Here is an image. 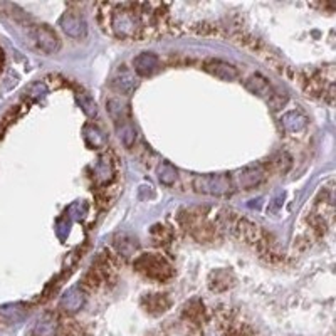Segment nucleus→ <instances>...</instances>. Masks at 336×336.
Returning a JSON list of instances; mask_svg holds the SVG:
<instances>
[{
  "label": "nucleus",
  "instance_id": "f257e3e1",
  "mask_svg": "<svg viewBox=\"0 0 336 336\" xmlns=\"http://www.w3.org/2000/svg\"><path fill=\"white\" fill-rule=\"evenodd\" d=\"M138 3H121L113 5L114 12L111 14L110 27L121 39H141L145 37V27L141 25L140 17L134 12Z\"/></svg>",
  "mask_w": 336,
  "mask_h": 336
},
{
  "label": "nucleus",
  "instance_id": "f03ea898",
  "mask_svg": "<svg viewBox=\"0 0 336 336\" xmlns=\"http://www.w3.org/2000/svg\"><path fill=\"white\" fill-rule=\"evenodd\" d=\"M134 269L145 278L151 279V281L163 282L173 276V269H171L170 262L163 259L162 256L156 254H143L134 261Z\"/></svg>",
  "mask_w": 336,
  "mask_h": 336
},
{
  "label": "nucleus",
  "instance_id": "7ed1b4c3",
  "mask_svg": "<svg viewBox=\"0 0 336 336\" xmlns=\"http://www.w3.org/2000/svg\"><path fill=\"white\" fill-rule=\"evenodd\" d=\"M193 188L207 195H225L232 188V182L227 175H200L193 180Z\"/></svg>",
  "mask_w": 336,
  "mask_h": 336
},
{
  "label": "nucleus",
  "instance_id": "20e7f679",
  "mask_svg": "<svg viewBox=\"0 0 336 336\" xmlns=\"http://www.w3.org/2000/svg\"><path fill=\"white\" fill-rule=\"evenodd\" d=\"M32 39L36 40V44L47 54H54L56 51L61 47V40H59L57 34L52 31L47 25H36L31 31Z\"/></svg>",
  "mask_w": 336,
  "mask_h": 336
},
{
  "label": "nucleus",
  "instance_id": "39448f33",
  "mask_svg": "<svg viewBox=\"0 0 336 336\" xmlns=\"http://www.w3.org/2000/svg\"><path fill=\"white\" fill-rule=\"evenodd\" d=\"M61 27L64 29L67 36L74 37V39H84L88 34V25H86L83 16H79L77 12H71V10H67L61 17Z\"/></svg>",
  "mask_w": 336,
  "mask_h": 336
},
{
  "label": "nucleus",
  "instance_id": "423d86ee",
  "mask_svg": "<svg viewBox=\"0 0 336 336\" xmlns=\"http://www.w3.org/2000/svg\"><path fill=\"white\" fill-rule=\"evenodd\" d=\"M111 86H113L118 93H121V94L130 96L134 89H136L138 81H136V77H134L133 71L128 69V67L123 64L118 67L116 74H114L113 81H111Z\"/></svg>",
  "mask_w": 336,
  "mask_h": 336
},
{
  "label": "nucleus",
  "instance_id": "0eeeda50",
  "mask_svg": "<svg viewBox=\"0 0 336 336\" xmlns=\"http://www.w3.org/2000/svg\"><path fill=\"white\" fill-rule=\"evenodd\" d=\"M204 67H205V71H208V73L212 74V76L219 77V79H224V81H234L239 77L237 67L229 64V62H225V61H220V59H210V61L205 62Z\"/></svg>",
  "mask_w": 336,
  "mask_h": 336
},
{
  "label": "nucleus",
  "instance_id": "6e6552de",
  "mask_svg": "<svg viewBox=\"0 0 336 336\" xmlns=\"http://www.w3.org/2000/svg\"><path fill=\"white\" fill-rule=\"evenodd\" d=\"M133 67H134V73L138 76H151L155 71H158L160 67V59L156 54L153 52H141L140 56L133 59Z\"/></svg>",
  "mask_w": 336,
  "mask_h": 336
},
{
  "label": "nucleus",
  "instance_id": "1a4fd4ad",
  "mask_svg": "<svg viewBox=\"0 0 336 336\" xmlns=\"http://www.w3.org/2000/svg\"><path fill=\"white\" fill-rule=\"evenodd\" d=\"M141 304L150 315H162L170 308V299L165 294H148L141 299Z\"/></svg>",
  "mask_w": 336,
  "mask_h": 336
},
{
  "label": "nucleus",
  "instance_id": "9d476101",
  "mask_svg": "<svg viewBox=\"0 0 336 336\" xmlns=\"http://www.w3.org/2000/svg\"><path fill=\"white\" fill-rule=\"evenodd\" d=\"M264 180V171L261 167H249L239 175V185L244 190H251Z\"/></svg>",
  "mask_w": 336,
  "mask_h": 336
},
{
  "label": "nucleus",
  "instance_id": "9b49d317",
  "mask_svg": "<svg viewBox=\"0 0 336 336\" xmlns=\"http://www.w3.org/2000/svg\"><path fill=\"white\" fill-rule=\"evenodd\" d=\"M208 286H210L212 291L215 293H222V291H227L229 287L234 286V278L229 271H215L212 272L210 279H208Z\"/></svg>",
  "mask_w": 336,
  "mask_h": 336
},
{
  "label": "nucleus",
  "instance_id": "f8f14e48",
  "mask_svg": "<svg viewBox=\"0 0 336 336\" xmlns=\"http://www.w3.org/2000/svg\"><path fill=\"white\" fill-rule=\"evenodd\" d=\"M103 278H101V274L98 272V269L93 266L89 269L88 272L83 276V279H81V287L86 291V293H94V291H98L101 284H103Z\"/></svg>",
  "mask_w": 336,
  "mask_h": 336
},
{
  "label": "nucleus",
  "instance_id": "ddd939ff",
  "mask_svg": "<svg viewBox=\"0 0 336 336\" xmlns=\"http://www.w3.org/2000/svg\"><path fill=\"white\" fill-rule=\"evenodd\" d=\"M192 235L199 242H212L217 237V229H215L214 225H210V224H204V225H202L199 222L197 225L192 227Z\"/></svg>",
  "mask_w": 336,
  "mask_h": 336
},
{
  "label": "nucleus",
  "instance_id": "4468645a",
  "mask_svg": "<svg viewBox=\"0 0 336 336\" xmlns=\"http://www.w3.org/2000/svg\"><path fill=\"white\" fill-rule=\"evenodd\" d=\"M184 318L187 323L192 324V326H200L202 319H204V306L197 301L190 302L184 311Z\"/></svg>",
  "mask_w": 336,
  "mask_h": 336
},
{
  "label": "nucleus",
  "instance_id": "2eb2a0df",
  "mask_svg": "<svg viewBox=\"0 0 336 336\" xmlns=\"http://www.w3.org/2000/svg\"><path fill=\"white\" fill-rule=\"evenodd\" d=\"M245 88H247L249 91H252L254 94H259V96H266L267 93H271L269 83L262 76H259V74H254L252 77H249V79L245 81Z\"/></svg>",
  "mask_w": 336,
  "mask_h": 336
},
{
  "label": "nucleus",
  "instance_id": "dca6fc26",
  "mask_svg": "<svg viewBox=\"0 0 336 336\" xmlns=\"http://www.w3.org/2000/svg\"><path fill=\"white\" fill-rule=\"evenodd\" d=\"M282 125L287 131H299L306 126V118L302 114L296 113V111H291L287 113L284 118H282Z\"/></svg>",
  "mask_w": 336,
  "mask_h": 336
},
{
  "label": "nucleus",
  "instance_id": "f3484780",
  "mask_svg": "<svg viewBox=\"0 0 336 336\" xmlns=\"http://www.w3.org/2000/svg\"><path fill=\"white\" fill-rule=\"evenodd\" d=\"M158 178H160L162 184L171 185L175 180H177V170H175V167L171 165V163L163 162L162 165L158 167Z\"/></svg>",
  "mask_w": 336,
  "mask_h": 336
},
{
  "label": "nucleus",
  "instance_id": "a211bd4d",
  "mask_svg": "<svg viewBox=\"0 0 336 336\" xmlns=\"http://www.w3.org/2000/svg\"><path fill=\"white\" fill-rule=\"evenodd\" d=\"M121 241L123 242H119V241L114 242V245H116L118 252L121 254V256H125V257L131 256V254L134 252V249L138 247L136 241H133V239H126V235H123Z\"/></svg>",
  "mask_w": 336,
  "mask_h": 336
},
{
  "label": "nucleus",
  "instance_id": "6ab92c4d",
  "mask_svg": "<svg viewBox=\"0 0 336 336\" xmlns=\"http://www.w3.org/2000/svg\"><path fill=\"white\" fill-rule=\"evenodd\" d=\"M118 131H119V138H121L123 143H125V147H128V148L131 147L133 141H134V138H136L133 126L130 125L128 121H126V123H123V125H121V128H118Z\"/></svg>",
  "mask_w": 336,
  "mask_h": 336
},
{
  "label": "nucleus",
  "instance_id": "aec40b11",
  "mask_svg": "<svg viewBox=\"0 0 336 336\" xmlns=\"http://www.w3.org/2000/svg\"><path fill=\"white\" fill-rule=\"evenodd\" d=\"M79 101H81V106H83V110L86 111V114H89V116H96V113H98V110H96V103L89 98V94H83L79 96Z\"/></svg>",
  "mask_w": 336,
  "mask_h": 336
},
{
  "label": "nucleus",
  "instance_id": "412c9836",
  "mask_svg": "<svg viewBox=\"0 0 336 336\" xmlns=\"http://www.w3.org/2000/svg\"><path fill=\"white\" fill-rule=\"evenodd\" d=\"M151 234L156 241H168V239H170V232H168V229L163 225H155L151 229Z\"/></svg>",
  "mask_w": 336,
  "mask_h": 336
},
{
  "label": "nucleus",
  "instance_id": "4be33fe9",
  "mask_svg": "<svg viewBox=\"0 0 336 336\" xmlns=\"http://www.w3.org/2000/svg\"><path fill=\"white\" fill-rule=\"evenodd\" d=\"M2 62H3V51L0 49V66H2Z\"/></svg>",
  "mask_w": 336,
  "mask_h": 336
}]
</instances>
